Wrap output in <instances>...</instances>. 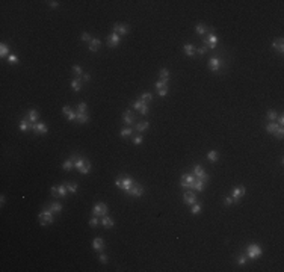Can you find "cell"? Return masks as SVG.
<instances>
[{
    "mask_svg": "<svg viewBox=\"0 0 284 272\" xmlns=\"http://www.w3.org/2000/svg\"><path fill=\"white\" fill-rule=\"evenodd\" d=\"M246 260H248V257H246L245 254H240V255H239V258H237V263H239V264H245V263H246Z\"/></svg>",
    "mask_w": 284,
    "mask_h": 272,
    "instance_id": "cell-49",
    "label": "cell"
},
{
    "mask_svg": "<svg viewBox=\"0 0 284 272\" xmlns=\"http://www.w3.org/2000/svg\"><path fill=\"white\" fill-rule=\"evenodd\" d=\"M221 67H222V61H221L219 58H210V61H209V68H210L212 71L218 73Z\"/></svg>",
    "mask_w": 284,
    "mask_h": 272,
    "instance_id": "cell-13",
    "label": "cell"
},
{
    "mask_svg": "<svg viewBox=\"0 0 284 272\" xmlns=\"http://www.w3.org/2000/svg\"><path fill=\"white\" fill-rule=\"evenodd\" d=\"M207 159H209L210 162H218V159H219V154H218V151H215V150L209 151V154H207Z\"/></svg>",
    "mask_w": 284,
    "mask_h": 272,
    "instance_id": "cell-33",
    "label": "cell"
},
{
    "mask_svg": "<svg viewBox=\"0 0 284 272\" xmlns=\"http://www.w3.org/2000/svg\"><path fill=\"white\" fill-rule=\"evenodd\" d=\"M191 189H194V191H197V192H201V191H204V189H206V182H203V180L197 179V180H195V183L192 185V188H191Z\"/></svg>",
    "mask_w": 284,
    "mask_h": 272,
    "instance_id": "cell-21",
    "label": "cell"
},
{
    "mask_svg": "<svg viewBox=\"0 0 284 272\" xmlns=\"http://www.w3.org/2000/svg\"><path fill=\"white\" fill-rule=\"evenodd\" d=\"M73 73H74L76 76H79V77L83 74V71H82V68H80L79 65H74V67H73Z\"/></svg>",
    "mask_w": 284,
    "mask_h": 272,
    "instance_id": "cell-45",
    "label": "cell"
},
{
    "mask_svg": "<svg viewBox=\"0 0 284 272\" xmlns=\"http://www.w3.org/2000/svg\"><path fill=\"white\" fill-rule=\"evenodd\" d=\"M233 203H234V201H233L231 197H225V198H224V204H225V206H231Z\"/></svg>",
    "mask_w": 284,
    "mask_h": 272,
    "instance_id": "cell-54",
    "label": "cell"
},
{
    "mask_svg": "<svg viewBox=\"0 0 284 272\" xmlns=\"http://www.w3.org/2000/svg\"><path fill=\"white\" fill-rule=\"evenodd\" d=\"M74 166L79 169V172H82L83 176H86L91 169V162L86 159V157H77L74 160Z\"/></svg>",
    "mask_w": 284,
    "mask_h": 272,
    "instance_id": "cell-1",
    "label": "cell"
},
{
    "mask_svg": "<svg viewBox=\"0 0 284 272\" xmlns=\"http://www.w3.org/2000/svg\"><path fill=\"white\" fill-rule=\"evenodd\" d=\"M49 5H50L52 8H58V6H59V2H55V0H52V2H49Z\"/></svg>",
    "mask_w": 284,
    "mask_h": 272,
    "instance_id": "cell-58",
    "label": "cell"
},
{
    "mask_svg": "<svg viewBox=\"0 0 284 272\" xmlns=\"http://www.w3.org/2000/svg\"><path fill=\"white\" fill-rule=\"evenodd\" d=\"M142 104H144V101H142V100L139 98V100H136V101L133 103V109H136V110H139V109L142 107Z\"/></svg>",
    "mask_w": 284,
    "mask_h": 272,
    "instance_id": "cell-48",
    "label": "cell"
},
{
    "mask_svg": "<svg viewBox=\"0 0 284 272\" xmlns=\"http://www.w3.org/2000/svg\"><path fill=\"white\" fill-rule=\"evenodd\" d=\"M62 168H64L65 171H70V169L73 168V160H71V159H67V160L62 163Z\"/></svg>",
    "mask_w": 284,
    "mask_h": 272,
    "instance_id": "cell-38",
    "label": "cell"
},
{
    "mask_svg": "<svg viewBox=\"0 0 284 272\" xmlns=\"http://www.w3.org/2000/svg\"><path fill=\"white\" fill-rule=\"evenodd\" d=\"M131 133H133V130H131V128L128 127V128H122L119 134L122 136V138H127V136H131Z\"/></svg>",
    "mask_w": 284,
    "mask_h": 272,
    "instance_id": "cell-41",
    "label": "cell"
},
{
    "mask_svg": "<svg viewBox=\"0 0 284 272\" xmlns=\"http://www.w3.org/2000/svg\"><path fill=\"white\" fill-rule=\"evenodd\" d=\"M157 94H159V97H166V95H168V88H165V89H160V91H157Z\"/></svg>",
    "mask_w": 284,
    "mask_h": 272,
    "instance_id": "cell-55",
    "label": "cell"
},
{
    "mask_svg": "<svg viewBox=\"0 0 284 272\" xmlns=\"http://www.w3.org/2000/svg\"><path fill=\"white\" fill-rule=\"evenodd\" d=\"M195 180H197L195 176H192V174H183V176H181V183H180V186L185 188V189H191L192 185L195 183Z\"/></svg>",
    "mask_w": 284,
    "mask_h": 272,
    "instance_id": "cell-6",
    "label": "cell"
},
{
    "mask_svg": "<svg viewBox=\"0 0 284 272\" xmlns=\"http://www.w3.org/2000/svg\"><path fill=\"white\" fill-rule=\"evenodd\" d=\"M53 213H61L62 212V204L61 203H58V201H55V203H52L50 204V207H49Z\"/></svg>",
    "mask_w": 284,
    "mask_h": 272,
    "instance_id": "cell-28",
    "label": "cell"
},
{
    "mask_svg": "<svg viewBox=\"0 0 284 272\" xmlns=\"http://www.w3.org/2000/svg\"><path fill=\"white\" fill-rule=\"evenodd\" d=\"M142 142H144V138H142L140 134H137V136H134V138H133V144H134V145H139V144H142Z\"/></svg>",
    "mask_w": 284,
    "mask_h": 272,
    "instance_id": "cell-44",
    "label": "cell"
},
{
    "mask_svg": "<svg viewBox=\"0 0 284 272\" xmlns=\"http://www.w3.org/2000/svg\"><path fill=\"white\" fill-rule=\"evenodd\" d=\"M0 204H2V206L5 204V195H2V197H0Z\"/></svg>",
    "mask_w": 284,
    "mask_h": 272,
    "instance_id": "cell-61",
    "label": "cell"
},
{
    "mask_svg": "<svg viewBox=\"0 0 284 272\" xmlns=\"http://www.w3.org/2000/svg\"><path fill=\"white\" fill-rule=\"evenodd\" d=\"M71 88H73V91L79 92L82 89V77H77V79L71 80Z\"/></svg>",
    "mask_w": 284,
    "mask_h": 272,
    "instance_id": "cell-25",
    "label": "cell"
},
{
    "mask_svg": "<svg viewBox=\"0 0 284 272\" xmlns=\"http://www.w3.org/2000/svg\"><path fill=\"white\" fill-rule=\"evenodd\" d=\"M18 128L21 130V131H26V130H32L33 128V124L27 119V118H23L21 121H20V124H18Z\"/></svg>",
    "mask_w": 284,
    "mask_h": 272,
    "instance_id": "cell-16",
    "label": "cell"
},
{
    "mask_svg": "<svg viewBox=\"0 0 284 272\" xmlns=\"http://www.w3.org/2000/svg\"><path fill=\"white\" fill-rule=\"evenodd\" d=\"M98 260H100V263H107V261H109V257H107L106 254H100V255H98Z\"/></svg>",
    "mask_w": 284,
    "mask_h": 272,
    "instance_id": "cell-52",
    "label": "cell"
},
{
    "mask_svg": "<svg viewBox=\"0 0 284 272\" xmlns=\"http://www.w3.org/2000/svg\"><path fill=\"white\" fill-rule=\"evenodd\" d=\"M8 62H9V64H17V62H18V58L14 56V55H9V56H8Z\"/></svg>",
    "mask_w": 284,
    "mask_h": 272,
    "instance_id": "cell-51",
    "label": "cell"
},
{
    "mask_svg": "<svg viewBox=\"0 0 284 272\" xmlns=\"http://www.w3.org/2000/svg\"><path fill=\"white\" fill-rule=\"evenodd\" d=\"M183 49H185L186 56H194V55L197 53V49H195V46H192V44H186Z\"/></svg>",
    "mask_w": 284,
    "mask_h": 272,
    "instance_id": "cell-26",
    "label": "cell"
},
{
    "mask_svg": "<svg viewBox=\"0 0 284 272\" xmlns=\"http://www.w3.org/2000/svg\"><path fill=\"white\" fill-rule=\"evenodd\" d=\"M144 192H145L144 186L139 185V183H134V185H133V188L130 189V192H128V194H130L131 197H136V198H137V197H142V194H144Z\"/></svg>",
    "mask_w": 284,
    "mask_h": 272,
    "instance_id": "cell-11",
    "label": "cell"
},
{
    "mask_svg": "<svg viewBox=\"0 0 284 272\" xmlns=\"http://www.w3.org/2000/svg\"><path fill=\"white\" fill-rule=\"evenodd\" d=\"M245 186H240V188H234L233 189V194H231V198H233V201L234 203H239V200H240V197H243L245 195Z\"/></svg>",
    "mask_w": 284,
    "mask_h": 272,
    "instance_id": "cell-14",
    "label": "cell"
},
{
    "mask_svg": "<svg viewBox=\"0 0 284 272\" xmlns=\"http://www.w3.org/2000/svg\"><path fill=\"white\" fill-rule=\"evenodd\" d=\"M68 121H76V118H77V112H74V110H71L70 113H68Z\"/></svg>",
    "mask_w": 284,
    "mask_h": 272,
    "instance_id": "cell-50",
    "label": "cell"
},
{
    "mask_svg": "<svg viewBox=\"0 0 284 272\" xmlns=\"http://www.w3.org/2000/svg\"><path fill=\"white\" fill-rule=\"evenodd\" d=\"M267 118H269L270 121H275V119L278 118V113H276L273 109H269V110H267Z\"/></svg>",
    "mask_w": 284,
    "mask_h": 272,
    "instance_id": "cell-37",
    "label": "cell"
},
{
    "mask_svg": "<svg viewBox=\"0 0 284 272\" xmlns=\"http://www.w3.org/2000/svg\"><path fill=\"white\" fill-rule=\"evenodd\" d=\"M38 218H39V224L41 225H49V224L53 222V212L50 209L49 210H43Z\"/></svg>",
    "mask_w": 284,
    "mask_h": 272,
    "instance_id": "cell-4",
    "label": "cell"
},
{
    "mask_svg": "<svg viewBox=\"0 0 284 272\" xmlns=\"http://www.w3.org/2000/svg\"><path fill=\"white\" fill-rule=\"evenodd\" d=\"M139 112H140L142 115H148V104L144 103V104H142V107L139 109Z\"/></svg>",
    "mask_w": 284,
    "mask_h": 272,
    "instance_id": "cell-47",
    "label": "cell"
},
{
    "mask_svg": "<svg viewBox=\"0 0 284 272\" xmlns=\"http://www.w3.org/2000/svg\"><path fill=\"white\" fill-rule=\"evenodd\" d=\"M50 192H52V195H53V197H59V189H58L56 186H53V188L50 189Z\"/></svg>",
    "mask_w": 284,
    "mask_h": 272,
    "instance_id": "cell-56",
    "label": "cell"
},
{
    "mask_svg": "<svg viewBox=\"0 0 284 272\" xmlns=\"http://www.w3.org/2000/svg\"><path fill=\"white\" fill-rule=\"evenodd\" d=\"M194 176H195L197 179L206 182V183L209 182V176L206 174V171H204V168H203L201 165H195V166H194Z\"/></svg>",
    "mask_w": 284,
    "mask_h": 272,
    "instance_id": "cell-8",
    "label": "cell"
},
{
    "mask_svg": "<svg viewBox=\"0 0 284 272\" xmlns=\"http://www.w3.org/2000/svg\"><path fill=\"white\" fill-rule=\"evenodd\" d=\"M154 86H156V89H157V91L168 88V86H166V82H165V80H159V82H156V85H154Z\"/></svg>",
    "mask_w": 284,
    "mask_h": 272,
    "instance_id": "cell-40",
    "label": "cell"
},
{
    "mask_svg": "<svg viewBox=\"0 0 284 272\" xmlns=\"http://www.w3.org/2000/svg\"><path fill=\"white\" fill-rule=\"evenodd\" d=\"M58 189H59V197H67V194H68V189H67V183H64V185H59L58 186Z\"/></svg>",
    "mask_w": 284,
    "mask_h": 272,
    "instance_id": "cell-34",
    "label": "cell"
},
{
    "mask_svg": "<svg viewBox=\"0 0 284 272\" xmlns=\"http://www.w3.org/2000/svg\"><path fill=\"white\" fill-rule=\"evenodd\" d=\"M201 210H203V204H201V203H198V201H197L195 204H192V207H191V212H192L194 215H198Z\"/></svg>",
    "mask_w": 284,
    "mask_h": 272,
    "instance_id": "cell-31",
    "label": "cell"
},
{
    "mask_svg": "<svg viewBox=\"0 0 284 272\" xmlns=\"http://www.w3.org/2000/svg\"><path fill=\"white\" fill-rule=\"evenodd\" d=\"M139 98H140L142 101H144V103H148V101H151V100H153V94H151V92H144V94H142Z\"/></svg>",
    "mask_w": 284,
    "mask_h": 272,
    "instance_id": "cell-35",
    "label": "cell"
},
{
    "mask_svg": "<svg viewBox=\"0 0 284 272\" xmlns=\"http://www.w3.org/2000/svg\"><path fill=\"white\" fill-rule=\"evenodd\" d=\"M276 119H278V125H282V124H284V116H282V115H279Z\"/></svg>",
    "mask_w": 284,
    "mask_h": 272,
    "instance_id": "cell-60",
    "label": "cell"
},
{
    "mask_svg": "<svg viewBox=\"0 0 284 272\" xmlns=\"http://www.w3.org/2000/svg\"><path fill=\"white\" fill-rule=\"evenodd\" d=\"M195 32H197L198 35H204V33L207 32V26H206L204 23H198V24L195 26Z\"/></svg>",
    "mask_w": 284,
    "mask_h": 272,
    "instance_id": "cell-29",
    "label": "cell"
},
{
    "mask_svg": "<svg viewBox=\"0 0 284 272\" xmlns=\"http://www.w3.org/2000/svg\"><path fill=\"white\" fill-rule=\"evenodd\" d=\"M183 201L186 203V204H195L197 201H198V198H197V194L194 192V191H186L185 192V195H183Z\"/></svg>",
    "mask_w": 284,
    "mask_h": 272,
    "instance_id": "cell-9",
    "label": "cell"
},
{
    "mask_svg": "<svg viewBox=\"0 0 284 272\" xmlns=\"http://www.w3.org/2000/svg\"><path fill=\"white\" fill-rule=\"evenodd\" d=\"M67 189H68V192L76 194L77 192V183H67Z\"/></svg>",
    "mask_w": 284,
    "mask_h": 272,
    "instance_id": "cell-39",
    "label": "cell"
},
{
    "mask_svg": "<svg viewBox=\"0 0 284 272\" xmlns=\"http://www.w3.org/2000/svg\"><path fill=\"white\" fill-rule=\"evenodd\" d=\"M107 212H109V209H107L106 203H97L94 206V209H92V215L94 216H104V215H107Z\"/></svg>",
    "mask_w": 284,
    "mask_h": 272,
    "instance_id": "cell-7",
    "label": "cell"
},
{
    "mask_svg": "<svg viewBox=\"0 0 284 272\" xmlns=\"http://www.w3.org/2000/svg\"><path fill=\"white\" fill-rule=\"evenodd\" d=\"M128 26L127 24H122V23H116V24H113V33H118L119 36L121 35H127L128 33Z\"/></svg>",
    "mask_w": 284,
    "mask_h": 272,
    "instance_id": "cell-12",
    "label": "cell"
},
{
    "mask_svg": "<svg viewBox=\"0 0 284 272\" xmlns=\"http://www.w3.org/2000/svg\"><path fill=\"white\" fill-rule=\"evenodd\" d=\"M261 252H263V249H261L258 245L251 243V245L248 246V249H246V257H248V258H258V257L261 255Z\"/></svg>",
    "mask_w": 284,
    "mask_h": 272,
    "instance_id": "cell-3",
    "label": "cell"
},
{
    "mask_svg": "<svg viewBox=\"0 0 284 272\" xmlns=\"http://www.w3.org/2000/svg\"><path fill=\"white\" fill-rule=\"evenodd\" d=\"M159 76H160V79H162V80H165V82H168V80H169V71H168L166 68H162V70H160V73H159Z\"/></svg>",
    "mask_w": 284,
    "mask_h": 272,
    "instance_id": "cell-36",
    "label": "cell"
},
{
    "mask_svg": "<svg viewBox=\"0 0 284 272\" xmlns=\"http://www.w3.org/2000/svg\"><path fill=\"white\" fill-rule=\"evenodd\" d=\"M0 56L2 58H6V56H9V47L3 43L2 46H0Z\"/></svg>",
    "mask_w": 284,
    "mask_h": 272,
    "instance_id": "cell-32",
    "label": "cell"
},
{
    "mask_svg": "<svg viewBox=\"0 0 284 272\" xmlns=\"http://www.w3.org/2000/svg\"><path fill=\"white\" fill-rule=\"evenodd\" d=\"M92 38L89 36V33H86V32H83L82 33V41H91Z\"/></svg>",
    "mask_w": 284,
    "mask_h": 272,
    "instance_id": "cell-57",
    "label": "cell"
},
{
    "mask_svg": "<svg viewBox=\"0 0 284 272\" xmlns=\"http://www.w3.org/2000/svg\"><path fill=\"white\" fill-rule=\"evenodd\" d=\"M197 53H198V55H201V56H204V55L207 53V47L204 46V47H200V49H197Z\"/></svg>",
    "mask_w": 284,
    "mask_h": 272,
    "instance_id": "cell-53",
    "label": "cell"
},
{
    "mask_svg": "<svg viewBox=\"0 0 284 272\" xmlns=\"http://www.w3.org/2000/svg\"><path fill=\"white\" fill-rule=\"evenodd\" d=\"M106 43H107L109 47H116V46L121 43V36H119L118 33H110V35H107Z\"/></svg>",
    "mask_w": 284,
    "mask_h": 272,
    "instance_id": "cell-10",
    "label": "cell"
},
{
    "mask_svg": "<svg viewBox=\"0 0 284 272\" xmlns=\"http://www.w3.org/2000/svg\"><path fill=\"white\" fill-rule=\"evenodd\" d=\"M32 124H35V122H38V118H39V112L36 110V109H30L29 110V113H27V116H26Z\"/></svg>",
    "mask_w": 284,
    "mask_h": 272,
    "instance_id": "cell-18",
    "label": "cell"
},
{
    "mask_svg": "<svg viewBox=\"0 0 284 272\" xmlns=\"http://www.w3.org/2000/svg\"><path fill=\"white\" fill-rule=\"evenodd\" d=\"M77 112L79 113H86V104L85 103H79L77 104Z\"/></svg>",
    "mask_w": 284,
    "mask_h": 272,
    "instance_id": "cell-43",
    "label": "cell"
},
{
    "mask_svg": "<svg viewBox=\"0 0 284 272\" xmlns=\"http://www.w3.org/2000/svg\"><path fill=\"white\" fill-rule=\"evenodd\" d=\"M148 127H150V122H148V121H142V122H139V124L134 125V130H136L137 133H142V131H145Z\"/></svg>",
    "mask_w": 284,
    "mask_h": 272,
    "instance_id": "cell-22",
    "label": "cell"
},
{
    "mask_svg": "<svg viewBox=\"0 0 284 272\" xmlns=\"http://www.w3.org/2000/svg\"><path fill=\"white\" fill-rule=\"evenodd\" d=\"M106 228H112L113 227V219L110 218V216H107V215H104V216H101V221H100Z\"/></svg>",
    "mask_w": 284,
    "mask_h": 272,
    "instance_id": "cell-23",
    "label": "cell"
},
{
    "mask_svg": "<svg viewBox=\"0 0 284 272\" xmlns=\"http://www.w3.org/2000/svg\"><path fill=\"white\" fill-rule=\"evenodd\" d=\"M136 182L131 179V177H124V179H116L115 180V185H116V188H119V189H122L124 192H130V189L133 188V185H134Z\"/></svg>",
    "mask_w": 284,
    "mask_h": 272,
    "instance_id": "cell-2",
    "label": "cell"
},
{
    "mask_svg": "<svg viewBox=\"0 0 284 272\" xmlns=\"http://www.w3.org/2000/svg\"><path fill=\"white\" fill-rule=\"evenodd\" d=\"M100 46H101V41H100L98 38H92V40L89 41V52H92V53L98 52Z\"/></svg>",
    "mask_w": 284,
    "mask_h": 272,
    "instance_id": "cell-17",
    "label": "cell"
},
{
    "mask_svg": "<svg viewBox=\"0 0 284 272\" xmlns=\"http://www.w3.org/2000/svg\"><path fill=\"white\" fill-rule=\"evenodd\" d=\"M276 128H278V124H275V121H270L269 124H266V131L270 134H273L276 131Z\"/></svg>",
    "mask_w": 284,
    "mask_h": 272,
    "instance_id": "cell-30",
    "label": "cell"
},
{
    "mask_svg": "<svg viewBox=\"0 0 284 272\" xmlns=\"http://www.w3.org/2000/svg\"><path fill=\"white\" fill-rule=\"evenodd\" d=\"M272 47H273L275 50H278L279 53H282V52H284V44H282V38H278V40H275V41L272 43Z\"/></svg>",
    "mask_w": 284,
    "mask_h": 272,
    "instance_id": "cell-24",
    "label": "cell"
},
{
    "mask_svg": "<svg viewBox=\"0 0 284 272\" xmlns=\"http://www.w3.org/2000/svg\"><path fill=\"white\" fill-rule=\"evenodd\" d=\"M32 130H33L36 134H46V133L49 131V127H47L44 122H35Z\"/></svg>",
    "mask_w": 284,
    "mask_h": 272,
    "instance_id": "cell-15",
    "label": "cell"
},
{
    "mask_svg": "<svg viewBox=\"0 0 284 272\" xmlns=\"http://www.w3.org/2000/svg\"><path fill=\"white\" fill-rule=\"evenodd\" d=\"M76 121H77L79 124H86V122L89 121V115H88V113H79V112H77Z\"/></svg>",
    "mask_w": 284,
    "mask_h": 272,
    "instance_id": "cell-27",
    "label": "cell"
},
{
    "mask_svg": "<svg viewBox=\"0 0 284 272\" xmlns=\"http://www.w3.org/2000/svg\"><path fill=\"white\" fill-rule=\"evenodd\" d=\"M122 121H124V124H128V125L134 122V115L130 112V109L125 110V112L122 113Z\"/></svg>",
    "mask_w": 284,
    "mask_h": 272,
    "instance_id": "cell-19",
    "label": "cell"
},
{
    "mask_svg": "<svg viewBox=\"0 0 284 272\" xmlns=\"http://www.w3.org/2000/svg\"><path fill=\"white\" fill-rule=\"evenodd\" d=\"M273 134H276V138L281 139V138H282V134H284V128H282V125H278V128H276V131H275Z\"/></svg>",
    "mask_w": 284,
    "mask_h": 272,
    "instance_id": "cell-42",
    "label": "cell"
},
{
    "mask_svg": "<svg viewBox=\"0 0 284 272\" xmlns=\"http://www.w3.org/2000/svg\"><path fill=\"white\" fill-rule=\"evenodd\" d=\"M92 248H94L95 251H103V249H104V240H103L101 237H95V239L92 240Z\"/></svg>",
    "mask_w": 284,
    "mask_h": 272,
    "instance_id": "cell-20",
    "label": "cell"
},
{
    "mask_svg": "<svg viewBox=\"0 0 284 272\" xmlns=\"http://www.w3.org/2000/svg\"><path fill=\"white\" fill-rule=\"evenodd\" d=\"M98 224H100V221H98L97 216H92V218L89 219V225H91V227H97Z\"/></svg>",
    "mask_w": 284,
    "mask_h": 272,
    "instance_id": "cell-46",
    "label": "cell"
},
{
    "mask_svg": "<svg viewBox=\"0 0 284 272\" xmlns=\"http://www.w3.org/2000/svg\"><path fill=\"white\" fill-rule=\"evenodd\" d=\"M82 76H83V80H85V82H89V80H91V76H89L88 73H83Z\"/></svg>",
    "mask_w": 284,
    "mask_h": 272,
    "instance_id": "cell-59",
    "label": "cell"
},
{
    "mask_svg": "<svg viewBox=\"0 0 284 272\" xmlns=\"http://www.w3.org/2000/svg\"><path fill=\"white\" fill-rule=\"evenodd\" d=\"M218 41H219V38L216 36V33H215V32H210V33L206 36V40H204V46H206L207 49H216Z\"/></svg>",
    "mask_w": 284,
    "mask_h": 272,
    "instance_id": "cell-5",
    "label": "cell"
}]
</instances>
